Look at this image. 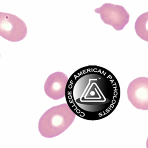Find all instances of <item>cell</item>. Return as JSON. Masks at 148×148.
I'll return each instance as SVG.
<instances>
[{"instance_id": "ba28073f", "label": "cell", "mask_w": 148, "mask_h": 148, "mask_svg": "<svg viewBox=\"0 0 148 148\" xmlns=\"http://www.w3.org/2000/svg\"><path fill=\"white\" fill-rule=\"evenodd\" d=\"M0 57H1V55H0Z\"/></svg>"}, {"instance_id": "277c9868", "label": "cell", "mask_w": 148, "mask_h": 148, "mask_svg": "<svg viewBox=\"0 0 148 148\" xmlns=\"http://www.w3.org/2000/svg\"><path fill=\"white\" fill-rule=\"evenodd\" d=\"M95 12L100 14L104 23L111 26L116 31L124 29L130 21V14L123 7L119 5L106 3L95 9Z\"/></svg>"}, {"instance_id": "3957f363", "label": "cell", "mask_w": 148, "mask_h": 148, "mask_svg": "<svg viewBox=\"0 0 148 148\" xmlns=\"http://www.w3.org/2000/svg\"><path fill=\"white\" fill-rule=\"evenodd\" d=\"M27 33V27L16 15L0 12V36L10 42L23 40Z\"/></svg>"}, {"instance_id": "7a4b0ae2", "label": "cell", "mask_w": 148, "mask_h": 148, "mask_svg": "<svg viewBox=\"0 0 148 148\" xmlns=\"http://www.w3.org/2000/svg\"><path fill=\"white\" fill-rule=\"evenodd\" d=\"M76 115L67 103L53 106L40 119L38 130L43 136L52 138L65 131L75 120Z\"/></svg>"}, {"instance_id": "52a82bcc", "label": "cell", "mask_w": 148, "mask_h": 148, "mask_svg": "<svg viewBox=\"0 0 148 148\" xmlns=\"http://www.w3.org/2000/svg\"><path fill=\"white\" fill-rule=\"evenodd\" d=\"M148 12L140 15L135 23V30L138 36L143 40L148 41Z\"/></svg>"}, {"instance_id": "6da1fadb", "label": "cell", "mask_w": 148, "mask_h": 148, "mask_svg": "<svg viewBox=\"0 0 148 148\" xmlns=\"http://www.w3.org/2000/svg\"><path fill=\"white\" fill-rule=\"evenodd\" d=\"M120 93L119 83L110 71L101 66L90 65L77 70L68 79L65 97L76 116L97 121L115 110Z\"/></svg>"}, {"instance_id": "5b68a950", "label": "cell", "mask_w": 148, "mask_h": 148, "mask_svg": "<svg viewBox=\"0 0 148 148\" xmlns=\"http://www.w3.org/2000/svg\"><path fill=\"white\" fill-rule=\"evenodd\" d=\"M130 102L136 109L148 110V79L139 77L132 81L127 88Z\"/></svg>"}, {"instance_id": "8992f818", "label": "cell", "mask_w": 148, "mask_h": 148, "mask_svg": "<svg viewBox=\"0 0 148 148\" xmlns=\"http://www.w3.org/2000/svg\"><path fill=\"white\" fill-rule=\"evenodd\" d=\"M68 77L61 72L53 73L47 78L44 86L46 94L53 100H58L65 97Z\"/></svg>"}]
</instances>
